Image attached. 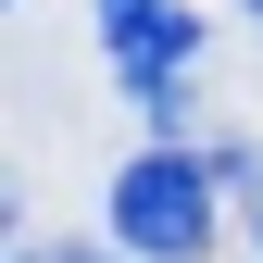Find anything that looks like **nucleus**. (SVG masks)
Returning <instances> with one entry per match:
<instances>
[{"instance_id": "1", "label": "nucleus", "mask_w": 263, "mask_h": 263, "mask_svg": "<svg viewBox=\"0 0 263 263\" xmlns=\"http://www.w3.org/2000/svg\"><path fill=\"white\" fill-rule=\"evenodd\" d=\"M213 176H226V163H201V151H138L113 176V238L151 251V263H201V238H213Z\"/></svg>"}, {"instance_id": "2", "label": "nucleus", "mask_w": 263, "mask_h": 263, "mask_svg": "<svg viewBox=\"0 0 263 263\" xmlns=\"http://www.w3.org/2000/svg\"><path fill=\"white\" fill-rule=\"evenodd\" d=\"M163 13H176V0H101V50L125 63V50H138V38H151V25H163Z\"/></svg>"}, {"instance_id": "3", "label": "nucleus", "mask_w": 263, "mask_h": 263, "mask_svg": "<svg viewBox=\"0 0 263 263\" xmlns=\"http://www.w3.org/2000/svg\"><path fill=\"white\" fill-rule=\"evenodd\" d=\"M226 163V188H251V251H263V151H213Z\"/></svg>"}, {"instance_id": "4", "label": "nucleus", "mask_w": 263, "mask_h": 263, "mask_svg": "<svg viewBox=\"0 0 263 263\" xmlns=\"http://www.w3.org/2000/svg\"><path fill=\"white\" fill-rule=\"evenodd\" d=\"M38 263H113V251H88V238H76V251H38Z\"/></svg>"}, {"instance_id": "5", "label": "nucleus", "mask_w": 263, "mask_h": 263, "mask_svg": "<svg viewBox=\"0 0 263 263\" xmlns=\"http://www.w3.org/2000/svg\"><path fill=\"white\" fill-rule=\"evenodd\" d=\"M25 263H38V251H25Z\"/></svg>"}, {"instance_id": "6", "label": "nucleus", "mask_w": 263, "mask_h": 263, "mask_svg": "<svg viewBox=\"0 0 263 263\" xmlns=\"http://www.w3.org/2000/svg\"><path fill=\"white\" fill-rule=\"evenodd\" d=\"M251 13H263V0H251Z\"/></svg>"}]
</instances>
